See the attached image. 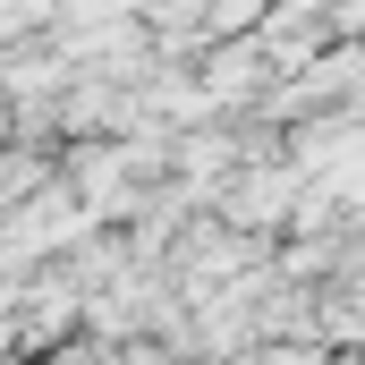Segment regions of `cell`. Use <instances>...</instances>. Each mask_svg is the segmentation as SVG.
<instances>
[{
    "mask_svg": "<svg viewBox=\"0 0 365 365\" xmlns=\"http://www.w3.org/2000/svg\"><path fill=\"white\" fill-rule=\"evenodd\" d=\"M289 195H297L289 170H238V179L221 187V204H230L238 230H280V221H289Z\"/></svg>",
    "mask_w": 365,
    "mask_h": 365,
    "instance_id": "cell-1",
    "label": "cell"
}]
</instances>
